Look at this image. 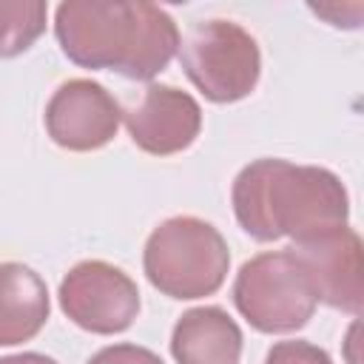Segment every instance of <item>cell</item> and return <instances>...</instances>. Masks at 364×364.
<instances>
[{
  "label": "cell",
  "mask_w": 364,
  "mask_h": 364,
  "mask_svg": "<svg viewBox=\"0 0 364 364\" xmlns=\"http://www.w3.org/2000/svg\"><path fill=\"white\" fill-rule=\"evenodd\" d=\"M230 202L242 230L259 242L290 236L301 245L347 228L350 216L347 188L333 171L270 156L236 173Z\"/></svg>",
  "instance_id": "obj_1"
},
{
  "label": "cell",
  "mask_w": 364,
  "mask_h": 364,
  "mask_svg": "<svg viewBox=\"0 0 364 364\" xmlns=\"http://www.w3.org/2000/svg\"><path fill=\"white\" fill-rule=\"evenodd\" d=\"M54 34L80 68H108L128 80L156 77L179 48L173 17L145 0H65L54 11Z\"/></svg>",
  "instance_id": "obj_2"
},
{
  "label": "cell",
  "mask_w": 364,
  "mask_h": 364,
  "mask_svg": "<svg viewBox=\"0 0 364 364\" xmlns=\"http://www.w3.org/2000/svg\"><path fill=\"white\" fill-rule=\"evenodd\" d=\"M142 267L159 293L171 299H202L225 284L230 250L210 222L199 216H171L151 230Z\"/></svg>",
  "instance_id": "obj_3"
},
{
  "label": "cell",
  "mask_w": 364,
  "mask_h": 364,
  "mask_svg": "<svg viewBox=\"0 0 364 364\" xmlns=\"http://www.w3.org/2000/svg\"><path fill=\"white\" fill-rule=\"evenodd\" d=\"M179 63L188 80L210 102L245 100L262 74L259 43L233 20H199L179 40Z\"/></svg>",
  "instance_id": "obj_4"
},
{
  "label": "cell",
  "mask_w": 364,
  "mask_h": 364,
  "mask_svg": "<svg viewBox=\"0 0 364 364\" xmlns=\"http://www.w3.org/2000/svg\"><path fill=\"white\" fill-rule=\"evenodd\" d=\"M233 304L259 333H293L316 313L313 287L290 247L247 259L233 282Z\"/></svg>",
  "instance_id": "obj_5"
},
{
  "label": "cell",
  "mask_w": 364,
  "mask_h": 364,
  "mask_svg": "<svg viewBox=\"0 0 364 364\" xmlns=\"http://www.w3.org/2000/svg\"><path fill=\"white\" fill-rule=\"evenodd\" d=\"M57 296L63 313L77 327L97 336L128 330L139 313L136 282L102 259H85L74 264L63 276Z\"/></svg>",
  "instance_id": "obj_6"
},
{
  "label": "cell",
  "mask_w": 364,
  "mask_h": 364,
  "mask_svg": "<svg viewBox=\"0 0 364 364\" xmlns=\"http://www.w3.org/2000/svg\"><path fill=\"white\" fill-rule=\"evenodd\" d=\"M122 105L114 94L85 77L65 80L48 100L43 122L48 136L65 151H97L117 136Z\"/></svg>",
  "instance_id": "obj_7"
},
{
  "label": "cell",
  "mask_w": 364,
  "mask_h": 364,
  "mask_svg": "<svg viewBox=\"0 0 364 364\" xmlns=\"http://www.w3.org/2000/svg\"><path fill=\"white\" fill-rule=\"evenodd\" d=\"M125 128L136 148L154 156H171L193 145L202 131V108L199 102L165 82H151L122 108Z\"/></svg>",
  "instance_id": "obj_8"
},
{
  "label": "cell",
  "mask_w": 364,
  "mask_h": 364,
  "mask_svg": "<svg viewBox=\"0 0 364 364\" xmlns=\"http://www.w3.org/2000/svg\"><path fill=\"white\" fill-rule=\"evenodd\" d=\"M313 287L316 301L336 310L361 313L364 299V267H361V239L353 228H338L318 239L290 247Z\"/></svg>",
  "instance_id": "obj_9"
},
{
  "label": "cell",
  "mask_w": 364,
  "mask_h": 364,
  "mask_svg": "<svg viewBox=\"0 0 364 364\" xmlns=\"http://www.w3.org/2000/svg\"><path fill=\"white\" fill-rule=\"evenodd\" d=\"M171 355L176 364H239L242 330L222 307H193L173 324Z\"/></svg>",
  "instance_id": "obj_10"
},
{
  "label": "cell",
  "mask_w": 364,
  "mask_h": 364,
  "mask_svg": "<svg viewBox=\"0 0 364 364\" xmlns=\"http://www.w3.org/2000/svg\"><path fill=\"white\" fill-rule=\"evenodd\" d=\"M48 287L23 262H0V347L34 338L48 321Z\"/></svg>",
  "instance_id": "obj_11"
},
{
  "label": "cell",
  "mask_w": 364,
  "mask_h": 364,
  "mask_svg": "<svg viewBox=\"0 0 364 364\" xmlns=\"http://www.w3.org/2000/svg\"><path fill=\"white\" fill-rule=\"evenodd\" d=\"M43 0H0V57H17L46 31Z\"/></svg>",
  "instance_id": "obj_12"
},
{
  "label": "cell",
  "mask_w": 364,
  "mask_h": 364,
  "mask_svg": "<svg viewBox=\"0 0 364 364\" xmlns=\"http://www.w3.org/2000/svg\"><path fill=\"white\" fill-rule=\"evenodd\" d=\"M264 364H333V358L318 344H310V341H301V338H290V341H276L267 350Z\"/></svg>",
  "instance_id": "obj_13"
},
{
  "label": "cell",
  "mask_w": 364,
  "mask_h": 364,
  "mask_svg": "<svg viewBox=\"0 0 364 364\" xmlns=\"http://www.w3.org/2000/svg\"><path fill=\"white\" fill-rule=\"evenodd\" d=\"M88 364H165L154 350L148 347H139V344H111V347H102L97 350Z\"/></svg>",
  "instance_id": "obj_14"
},
{
  "label": "cell",
  "mask_w": 364,
  "mask_h": 364,
  "mask_svg": "<svg viewBox=\"0 0 364 364\" xmlns=\"http://www.w3.org/2000/svg\"><path fill=\"white\" fill-rule=\"evenodd\" d=\"M0 364H57V361L43 353H17V355H3Z\"/></svg>",
  "instance_id": "obj_15"
}]
</instances>
